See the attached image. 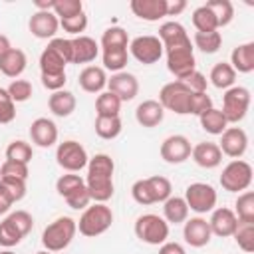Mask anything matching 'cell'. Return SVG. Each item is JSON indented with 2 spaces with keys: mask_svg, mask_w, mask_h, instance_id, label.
Instances as JSON below:
<instances>
[{
  "mask_svg": "<svg viewBox=\"0 0 254 254\" xmlns=\"http://www.w3.org/2000/svg\"><path fill=\"white\" fill-rule=\"evenodd\" d=\"M113 173L115 163L107 153H97L87 161L85 187L93 202H107L113 196Z\"/></svg>",
  "mask_w": 254,
  "mask_h": 254,
  "instance_id": "1",
  "label": "cell"
},
{
  "mask_svg": "<svg viewBox=\"0 0 254 254\" xmlns=\"http://www.w3.org/2000/svg\"><path fill=\"white\" fill-rule=\"evenodd\" d=\"M113 224V212L105 202H93L83 210V214L77 220L79 234L87 238H95L103 232H107Z\"/></svg>",
  "mask_w": 254,
  "mask_h": 254,
  "instance_id": "2",
  "label": "cell"
},
{
  "mask_svg": "<svg viewBox=\"0 0 254 254\" xmlns=\"http://www.w3.org/2000/svg\"><path fill=\"white\" fill-rule=\"evenodd\" d=\"M77 232V222L69 216H60L54 222H50L42 232V244L48 252H60L65 250L73 236Z\"/></svg>",
  "mask_w": 254,
  "mask_h": 254,
  "instance_id": "3",
  "label": "cell"
},
{
  "mask_svg": "<svg viewBox=\"0 0 254 254\" xmlns=\"http://www.w3.org/2000/svg\"><path fill=\"white\" fill-rule=\"evenodd\" d=\"M133 230H135V236L141 242L151 244V246H161L169 238V222L163 216L153 214V212L141 214L135 220V228Z\"/></svg>",
  "mask_w": 254,
  "mask_h": 254,
  "instance_id": "4",
  "label": "cell"
},
{
  "mask_svg": "<svg viewBox=\"0 0 254 254\" xmlns=\"http://www.w3.org/2000/svg\"><path fill=\"white\" fill-rule=\"evenodd\" d=\"M250 91L242 85H232L230 89L224 91L222 95V115L226 123H238L246 117L248 107H250Z\"/></svg>",
  "mask_w": 254,
  "mask_h": 254,
  "instance_id": "5",
  "label": "cell"
},
{
  "mask_svg": "<svg viewBox=\"0 0 254 254\" xmlns=\"http://www.w3.org/2000/svg\"><path fill=\"white\" fill-rule=\"evenodd\" d=\"M220 185L228 192H244L252 185V165L242 159H232L222 169Z\"/></svg>",
  "mask_w": 254,
  "mask_h": 254,
  "instance_id": "6",
  "label": "cell"
},
{
  "mask_svg": "<svg viewBox=\"0 0 254 254\" xmlns=\"http://www.w3.org/2000/svg\"><path fill=\"white\" fill-rule=\"evenodd\" d=\"M189 99L190 89L179 79L165 83L159 91V103L163 105V109L173 111L177 115H189Z\"/></svg>",
  "mask_w": 254,
  "mask_h": 254,
  "instance_id": "7",
  "label": "cell"
},
{
  "mask_svg": "<svg viewBox=\"0 0 254 254\" xmlns=\"http://www.w3.org/2000/svg\"><path fill=\"white\" fill-rule=\"evenodd\" d=\"M56 161H58V165L64 171H67V173H79L81 169L87 167L89 157H87V151H85V147L81 143H77L73 139H67V141H64V143L58 145V149H56Z\"/></svg>",
  "mask_w": 254,
  "mask_h": 254,
  "instance_id": "8",
  "label": "cell"
},
{
  "mask_svg": "<svg viewBox=\"0 0 254 254\" xmlns=\"http://www.w3.org/2000/svg\"><path fill=\"white\" fill-rule=\"evenodd\" d=\"M165 54H167V69L179 81L185 79L189 73H192L196 69V60H194L192 44H183V46L165 50Z\"/></svg>",
  "mask_w": 254,
  "mask_h": 254,
  "instance_id": "9",
  "label": "cell"
},
{
  "mask_svg": "<svg viewBox=\"0 0 254 254\" xmlns=\"http://www.w3.org/2000/svg\"><path fill=\"white\" fill-rule=\"evenodd\" d=\"M185 202L189 210H194L196 214H206L214 210L216 206V190L212 185L206 183H192L185 190Z\"/></svg>",
  "mask_w": 254,
  "mask_h": 254,
  "instance_id": "10",
  "label": "cell"
},
{
  "mask_svg": "<svg viewBox=\"0 0 254 254\" xmlns=\"http://www.w3.org/2000/svg\"><path fill=\"white\" fill-rule=\"evenodd\" d=\"M129 52L139 64H145V65L157 64L165 54L163 44L157 36H137L135 40H131Z\"/></svg>",
  "mask_w": 254,
  "mask_h": 254,
  "instance_id": "11",
  "label": "cell"
},
{
  "mask_svg": "<svg viewBox=\"0 0 254 254\" xmlns=\"http://www.w3.org/2000/svg\"><path fill=\"white\" fill-rule=\"evenodd\" d=\"M190 141L185 135H169L161 143V159L169 165H181L190 157Z\"/></svg>",
  "mask_w": 254,
  "mask_h": 254,
  "instance_id": "12",
  "label": "cell"
},
{
  "mask_svg": "<svg viewBox=\"0 0 254 254\" xmlns=\"http://www.w3.org/2000/svg\"><path fill=\"white\" fill-rule=\"evenodd\" d=\"M218 147L222 155L230 159H240L248 149V135L242 127H226L224 133L220 135Z\"/></svg>",
  "mask_w": 254,
  "mask_h": 254,
  "instance_id": "13",
  "label": "cell"
},
{
  "mask_svg": "<svg viewBox=\"0 0 254 254\" xmlns=\"http://www.w3.org/2000/svg\"><path fill=\"white\" fill-rule=\"evenodd\" d=\"M107 91L115 93L121 99V103L131 101L139 93V81L129 71H117L111 77H107Z\"/></svg>",
  "mask_w": 254,
  "mask_h": 254,
  "instance_id": "14",
  "label": "cell"
},
{
  "mask_svg": "<svg viewBox=\"0 0 254 254\" xmlns=\"http://www.w3.org/2000/svg\"><path fill=\"white\" fill-rule=\"evenodd\" d=\"M183 224H185V228H183L185 242L190 244L192 248H202L210 242L212 232H210V226H208L206 218L194 216V218H187Z\"/></svg>",
  "mask_w": 254,
  "mask_h": 254,
  "instance_id": "15",
  "label": "cell"
},
{
  "mask_svg": "<svg viewBox=\"0 0 254 254\" xmlns=\"http://www.w3.org/2000/svg\"><path fill=\"white\" fill-rule=\"evenodd\" d=\"M28 28H30L32 36H36L40 40H54L58 28H60V20H58V16L54 12H40V10H36L30 16Z\"/></svg>",
  "mask_w": 254,
  "mask_h": 254,
  "instance_id": "16",
  "label": "cell"
},
{
  "mask_svg": "<svg viewBox=\"0 0 254 254\" xmlns=\"http://www.w3.org/2000/svg\"><path fill=\"white\" fill-rule=\"evenodd\" d=\"M208 226H210V232L214 236L228 238V236L234 234V230L238 226V218H236V214H234L232 208L220 206V208H214L212 210L210 220H208Z\"/></svg>",
  "mask_w": 254,
  "mask_h": 254,
  "instance_id": "17",
  "label": "cell"
},
{
  "mask_svg": "<svg viewBox=\"0 0 254 254\" xmlns=\"http://www.w3.org/2000/svg\"><path fill=\"white\" fill-rule=\"evenodd\" d=\"M30 137L32 143H36L42 149H48L58 143V125L48 117H38L30 125Z\"/></svg>",
  "mask_w": 254,
  "mask_h": 254,
  "instance_id": "18",
  "label": "cell"
},
{
  "mask_svg": "<svg viewBox=\"0 0 254 254\" xmlns=\"http://www.w3.org/2000/svg\"><path fill=\"white\" fill-rule=\"evenodd\" d=\"M190 157L202 169H216L222 163V151H220L218 143H212V141L196 143L190 151Z\"/></svg>",
  "mask_w": 254,
  "mask_h": 254,
  "instance_id": "19",
  "label": "cell"
},
{
  "mask_svg": "<svg viewBox=\"0 0 254 254\" xmlns=\"http://www.w3.org/2000/svg\"><path fill=\"white\" fill-rule=\"evenodd\" d=\"M131 12L147 22H159L167 16V0H131Z\"/></svg>",
  "mask_w": 254,
  "mask_h": 254,
  "instance_id": "20",
  "label": "cell"
},
{
  "mask_svg": "<svg viewBox=\"0 0 254 254\" xmlns=\"http://www.w3.org/2000/svg\"><path fill=\"white\" fill-rule=\"evenodd\" d=\"M157 38L161 40L163 50H171V48H177V46H183V44H190V38H189L185 26L175 22V20L161 24Z\"/></svg>",
  "mask_w": 254,
  "mask_h": 254,
  "instance_id": "21",
  "label": "cell"
},
{
  "mask_svg": "<svg viewBox=\"0 0 254 254\" xmlns=\"http://www.w3.org/2000/svg\"><path fill=\"white\" fill-rule=\"evenodd\" d=\"M99 44L89 36L71 38V64H89L97 58Z\"/></svg>",
  "mask_w": 254,
  "mask_h": 254,
  "instance_id": "22",
  "label": "cell"
},
{
  "mask_svg": "<svg viewBox=\"0 0 254 254\" xmlns=\"http://www.w3.org/2000/svg\"><path fill=\"white\" fill-rule=\"evenodd\" d=\"M165 117V109L157 99H145L135 109V119L141 127H157Z\"/></svg>",
  "mask_w": 254,
  "mask_h": 254,
  "instance_id": "23",
  "label": "cell"
},
{
  "mask_svg": "<svg viewBox=\"0 0 254 254\" xmlns=\"http://www.w3.org/2000/svg\"><path fill=\"white\" fill-rule=\"evenodd\" d=\"M79 87L87 93H101L107 87V73L99 65H87L79 73Z\"/></svg>",
  "mask_w": 254,
  "mask_h": 254,
  "instance_id": "24",
  "label": "cell"
},
{
  "mask_svg": "<svg viewBox=\"0 0 254 254\" xmlns=\"http://www.w3.org/2000/svg\"><path fill=\"white\" fill-rule=\"evenodd\" d=\"M28 58L20 48H10L2 58H0V71L6 77H20L26 69Z\"/></svg>",
  "mask_w": 254,
  "mask_h": 254,
  "instance_id": "25",
  "label": "cell"
},
{
  "mask_svg": "<svg viewBox=\"0 0 254 254\" xmlns=\"http://www.w3.org/2000/svg\"><path fill=\"white\" fill-rule=\"evenodd\" d=\"M230 65L238 73H250L254 71V42L240 44L230 54Z\"/></svg>",
  "mask_w": 254,
  "mask_h": 254,
  "instance_id": "26",
  "label": "cell"
},
{
  "mask_svg": "<svg viewBox=\"0 0 254 254\" xmlns=\"http://www.w3.org/2000/svg\"><path fill=\"white\" fill-rule=\"evenodd\" d=\"M75 95L67 89H60V91H54L48 99V107L54 115L58 117H69L73 111H75Z\"/></svg>",
  "mask_w": 254,
  "mask_h": 254,
  "instance_id": "27",
  "label": "cell"
},
{
  "mask_svg": "<svg viewBox=\"0 0 254 254\" xmlns=\"http://www.w3.org/2000/svg\"><path fill=\"white\" fill-rule=\"evenodd\" d=\"M67 62L50 46L40 54V75H60L65 73Z\"/></svg>",
  "mask_w": 254,
  "mask_h": 254,
  "instance_id": "28",
  "label": "cell"
},
{
  "mask_svg": "<svg viewBox=\"0 0 254 254\" xmlns=\"http://www.w3.org/2000/svg\"><path fill=\"white\" fill-rule=\"evenodd\" d=\"M163 218L171 224H183L189 218V206L183 196H169L163 202Z\"/></svg>",
  "mask_w": 254,
  "mask_h": 254,
  "instance_id": "29",
  "label": "cell"
},
{
  "mask_svg": "<svg viewBox=\"0 0 254 254\" xmlns=\"http://www.w3.org/2000/svg\"><path fill=\"white\" fill-rule=\"evenodd\" d=\"M208 79L218 89H230L236 81V71L232 69V65L228 62H218V64L212 65Z\"/></svg>",
  "mask_w": 254,
  "mask_h": 254,
  "instance_id": "30",
  "label": "cell"
},
{
  "mask_svg": "<svg viewBox=\"0 0 254 254\" xmlns=\"http://www.w3.org/2000/svg\"><path fill=\"white\" fill-rule=\"evenodd\" d=\"M198 121H200V127L206 133H210V135H222L224 129L228 127L222 111L216 109V107H210L208 111H204L202 115H198Z\"/></svg>",
  "mask_w": 254,
  "mask_h": 254,
  "instance_id": "31",
  "label": "cell"
},
{
  "mask_svg": "<svg viewBox=\"0 0 254 254\" xmlns=\"http://www.w3.org/2000/svg\"><path fill=\"white\" fill-rule=\"evenodd\" d=\"M95 111L97 117H119L121 99L111 91H101L95 99Z\"/></svg>",
  "mask_w": 254,
  "mask_h": 254,
  "instance_id": "32",
  "label": "cell"
},
{
  "mask_svg": "<svg viewBox=\"0 0 254 254\" xmlns=\"http://www.w3.org/2000/svg\"><path fill=\"white\" fill-rule=\"evenodd\" d=\"M97 137L105 139V141H111L115 137H119L123 125H121V119L119 117H95V125H93Z\"/></svg>",
  "mask_w": 254,
  "mask_h": 254,
  "instance_id": "33",
  "label": "cell"
},
{
  "mask_svg": "<svg viewBox=\"0 0 254 254\" xmlns=\"http://www.w3.org/2000/svg\"><path fill=\"white\" fill-rule=\"evenodd\" d=\"M192 26L196 28V32H214V30H218L216 18H214L212 10L206 4L194 8V12H192Z\"/></svg>",
  "mask_w": 254,
  "mask_h": 254,
  "instance_id": "34",
  "label": "cell"
},
{
  "mask_svg": "<svg viewBox=\"0 0 254 254\" xmlns=\"http://www.w3.org/2000/svg\"><path fill=\"white\" fill-rule=\"evenodd\" d=\"M127 50L125 48H111V50H103L101 60H103V69H111L113 73L123 71V67L127 65Z\"/></svg>",
  "mask_w": 254,
  "mask_h": 254,
  "instance_id": "35",
  "label": "cell"
},
{
  "mask_svg": "<svg viewBox=\"0 0 254 254\" xmlns=\"http://www.w3.org/2000/svg\"><path fill=\"white\" fill-rule=\"evenodd\" d=\"M99 44H101V50H111V48H125L127 50L129 38H127V32L123 28L111 26L101 34V42Z\"/></svg>",
  "mask_w": 254,
  "mask_h": 254,
  "instance_id": "36",
  "label": "cell"
},
{
  "mask_svg": "<svg viewBox=\"0 0 254 254\" xmlns=\"http://www.w3.org/2000/svg\"><path fill=\"white\" fill-rule=\"evenodd\" d=\"M194 46L204 54H216L222 46V36L218 30L214 32H196L194 34Z\"/></svg>",
  "mask_w": 254,
  "mask_h": 254,
  "instance_id": "37",
  "label": "cell"
},
{
  "mask_svg": "<svg viewBox=\"0 0 254 254\" xmlns=\"http://www.w3.org/2000/svg\"><path fill=\"white\" fill-rule=\"evenodd\" d=\"M234 206H236L234 214L240 222H254V192L252 190H244L242 194H238Z\"/></svg>",
  "mask_w": 254,
  "mask_h": 254,
  "instance_id": "38",
  "label": "cell"
},
{
  "mask_svg": "<svg viewBox=\"0 0 254 254\" xmlns=\"http://www.w3.org/2000/svg\"><path fill=\"white\" fill-rule=\"evenodd\" d=\"M206 6L212 10L218 28H224V26H228L232 22V18H234V6H232L230 0H210V2H206Z\"/></svg>",
  "mask_w": 254,
  "mask_h": 254,
  "instance_id": "39",
  "label": "cell"
},
{
  "mask_svg": "<svg viewBox=\"0 0 254 254\" xmlns=\"http://www.w3.org/2000/svg\"><path fill=\"white\" fill-rule=\"evenodd\" d=\"M34 157V151H32V145L22 141V139H16L12 141L8 147H6V159L8 161H16V163H24L28 165Z\"/></svg>",
  "mask_w": 254,
  "mask_h": 254,
  "instance_id": "40",
  "label": "cell"
},
{
  "mask_svg": "<svg viewBox=\"0 0 254 254\" xmlns=\"http://www.w3.org/2000/svg\"><path fill=\"white\" fill-rule=\"evenodd\" d=\"M24 238V234L20 232V228L10 220V216H6L0 222V246L4 248H12L16 244H20Z\"/></svg>",
  "mask_w": 254,
  "mask_h": 254,
  "instance_id": "41",
  "label": "cell"
},
{
  "mask_svg": "<svg viewBox=\"0 0 254 254\" xmlns=\"http://www.w3.org/2000/svg\"><path fill=\"white\" fill-rule=\"evenodd\" d=\"M234 240L238 244V248H242L244 252H254V222H240L234 230Z\"/></svg>",
  "mask_w": 254,
  "mask_h": 254,
  "instance_id": "42",
  "label": "cell"
},
{
  "mask_svg": "<svg viewBox=\"0 0 254 254\" xmlns=\"http://www.w3.org/2000/svg\"><path fill=\"white\" fill-rule=\"evenodd\" d=\"M147 183H149V189H151V194L155 198V202H165L169 196H171V181L167 177H161V175H153V177H147Z\"/></svg>",
  "mask_w": 254,
  "mask_h": 254,
  "instance_id": "43",
  "label": "cell"
},
{
  "mask_svg": "<svg viewBox=\"0 0 254 254\" xmlns=\"http://www.w3.org/2000/svg\"><path fill=\"white\" fill-rule=\"evenodd\" d=\"M85 185V179L81 175H75V173H67V175H62L58 181H56V190L60 196H67L71 194L73 190H77L79 187Z\"/></svg>",
  "mask_w": 254,
  "mask_h": 254,
  "instance_id": "44",
  "label": "cell"
},
{
  "mask_svg": "<svg viewBox=\"0 0 254 254\" xmlns=\"http://www.w3.org/2000/svg\"><path fill=\"white\" fill-rule=\"evenodd\" d=\"M58 20H65L71 16H77L83 12V2L81 0H54V10H52Z\"/></svg>",
  "mask_w": 254,
  "mask_h": 254,
  "instance_id": "45",
  "label": "cell"
},
{
  "mask_svg": "<svg viewBox=\"0 0 254 254\" xmlns=\"http://www.w3.org/2000/svg\"><path fill=\"white\" fill-rule=\"evenodd\" d=\"M6 91H8V95L12 97L14 103H24V101H28L32 97V91L34 89H32V83L28 79H14L6 87Z\"/></svg>",
  "mask_w": 254,
  "mask_h": 254,
  "instance_id": "46",
  "label": "cell"
},
{
  "mask_svg": "<svg viewBox=\"0 0 254 254\" xmlns=\"http://www.w3.org/2000/svg\"><path fill=\"white\" fill-rule=\"evenodd\" d=\"M30 175L28 171V165L24 163H16V161H4L2 167H0V179L8 177V179H20V181H26Z\"/></svg>",
  "mask_w": 254,
  "mask_h": 254,
  "instance_id": "47",
  "label": "cell"
},
{
  "mask_svg": "<svg viewBox=\"0 0 254 254\" xmlns=\"http://www.w3.org/2000/svg\"><path fill=\"white\" fill-rule=\"evenodd\" d=\"M16 119V103L4 87H0V125H8Z\"/></svg>",
  "mask_w": 254,
  "mask_h": 254,
  "instance_id": "48",
  "label": "cell"
},
{
  "mask_svg": "<svg viewBox=\"0 0 254 254\" xmlns=\"http://www.w3.org/2000/svg\"><path fill=\"white\" fill-rule=\"evenodd\" d=\"M131 196H133V200L137 202V204H155V198H153V194H151V189H149V183H147V179H139V181H135L133 183V187H131Z\"/></svg>",
  "mask_w": 254,
  "mask_h": 254,
  "instance_id": "49",
  "label": "cell"
},
{
  "mask_svg": "<svg viewBox=\"0 0 254 254\" xmlns=\"http://www.w3.org/2000/svg\"><path fill=\"white\" fill-rule=\"evenodd\" d=\"M212 107V99L210 95L204 91V93H190V99H189V113L190 115H202L204 111H208Z\"/></svg>",
  "mask_w": 254,
  "mask_h": 254,
  "instance_id": "50",
  "label": "cell"
},
{
  "mask_svg": "<svg viewBox=\"0 0 254 254\" xmlns=\"http://www.w3.org/2000/svg\"><path fill=\"white\" fill-rule=\"evenodd\" d=\"M60 26L64 28V32H67L71 36H81V32L87 28V16H85V12H81L77 16L60 20Z\"/></svg>",
  "mask_w": 254,
  "mask_h": 254,
  "instance_id": "51",
  "label": "cell"
},
{
  "mask_svg": "<svg viewBox=\"0 0 254 254\" xmlns=\"http://www.w3.org/2000/svg\"><path fill=\"white\" fill-rule=\"evenodd\" d=\"M65 202H67V206L69 208H75V210H85L87 206H89V202H91V196H89V190H87V187L83 185V187H79L77 190H73L71 194H67L65 196Z\"/></svg>",
  "mask_w": 254,
  "mask_h": 254,
  "instance_id": "52",
  "label": "cell"
},
{
  "mask_svg": "<svg viewBox=\"0 0 254 254\" xmlns=\"http://www.w3.org/2000/svg\"><path fill=\"white\" fill-rule=\"evenodd\" d=\"M0 185L10 192V196H12L14 202H18V200H22L26 196V181L4 177V179H0Z\"/></svg>",
  "mask_w": 254,
  "mask_h": 254,
  "instance_id": "53",
  "label": "cell"
},
{
  "mask_svg": "<svg viewBox=\"0 0 254 254\" xmlns=\"http://www.w3.org/2000/svg\"><path fill=\"white\" fill-rule=\"evenodd\" d=\"M189 89H190V93H204L206 91V87H208V79H206V75L204 73H200V71H192V73H189L185 79H181Z\"/></svg>",
  "mask_w": 254,
  "mask_h": 254,
  "instance_id": "54",
  "label": "cell"
},
{
  "mask_svg": "<svg viewBox=\"0 0 254 254\" xmlns=\"http://www.w3.org/2000/svg\"><path fill=\"white\" fill-rule=\"evenodd\" d=\"M8 216H10V220L20 228V232H22L24 236L30 234V230L34 228V218H32V214L26 212V210H14V212H10Z\"/></svg>",
  "mask_w": 254,
  "mask_h": 254,
  "instance_id": "55",
  "label": "cell"
},
{
  "mask_svg": "<svg viewBox=\"0 0 254 254\" xmlns=\"http://www.w3.org/2000/svg\"><path fill=\"white\" fill-rule=\"evenodd\" d=\"M48 46L52 50H56L67 64H71V40H67V38H54V40H50Z\"/></svg>",
  "mask_w": 254,
  "mask_h": 254,
  "instance_id": "56",
  "label": "cell"
},
{
  "mask_svg": "<svg viewBox=\"0 0 254 254\" xmlns=\"http://www.w3.org/2000/svg\"><path fill=\"white\" fill-rule=\"evenodd\" d=\"M42 77V85L46 87V89H50V91H60V89H64V85H65V73H60V75H40Z\"/></svg>",
  "mask_w": 254,
  "mask_h": 254,
  "instance_id": "57",
  "label": "cell"
},
{
  "mask_svg": "<svg viewBox=\"0 0 254 254\" xmlns=\"http://www.w3.org/2000/svg\"><path fill=\"white\" fill-rule=\"evenodd\" d=\"M159 254H187V250L179 242H163L159 248Z\"/></svg>",
  "mask_w": 254,
  "mask_h": 254,
  "instance_id": "58",
  "label": "cell"
},
{
  "mask_svg": "<svg viewBox=\"0 0 254 254\" xmlns=\"http://www.w3.org/2000/svg\"><path fill=\"white\" fill-rule=\"evenodd\" d=\"M12 204H14V200H12L10 192L0 185V214H6L12 208Z\"/></svg>",
  "mask_w": 254,
  "mask_h": 254,
  "instance_id": "59",
  "label": "cell"
},
{
  "mask_svg": "<svg viewBox=\"0 0 254 254\" xmlns=\"http://www.w3.org/2000/svg\"><path fill=\"white\" fill-rule=\"evenodd\" d=\"M187 8L185 0H167V16H179Z\"/></svg>",
  "mask_w": 254,
  "mask_h": 254,
  "instance_id": "60",
  "label": "cell"
},
{
  "mask_svg": "<svg viewBox=\"0 0 254 254\" xmlns=\"http://www.w3.org/2000/svg\"><path fill=\"white\" fill-rule=\"evenodd\" d=\"M10 48H12V46H10V40H8L6 36H2V34H0V58H2Z\"/></svg>",
  "mask_w": 254,
  "mask_h": 254,
  "instance_id": "61",
  "label": "cell"
},
{
  "mask_svg": "<svg viewBox=\"0 0 254 254\" xmlns=\"http://www.w3.org/2000/svg\"><path fill=\"white\" fill-rule=\"evenodd\" d=\"M0 254H16V252H12V250H10V248H6V250H2V252H0Z\"/></svg>",
  "mask_w": 254,
  "mask_h": 254,
  "instance_id": "62",
  "label": "cell"
},
{
  "mask_svg": "<svg viewBox=\"0 0 254 254\" xmlns=\"http://www.w3.org/2000/svg\"><path fill=\"white\" fill-rule=\"evenodd\" d=\"M36 254H54V252H48V250H40V252H36Z\"/></svg>",
  "mask_w": 254,
  "mask_h": 254,
  "instance_id": "63",
  "label": "cell"
}]
</instances>
